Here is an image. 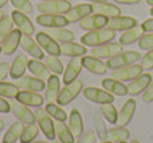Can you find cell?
<instances>
[{"instance_id": "obj_1", "label": "cell", "mask_w": 153, "mask_h": 143, "mask_svg": "<svg viewBox=\"0 0 153 143\" xmlns=\"http://www.w3.org/2000/svg\"><path fill=\"white\" fill-rule=\"evenodd\" d=\"M116 37V31L111 29H98L93 30V31H87L86 34H83L81 37V43L85 46H100L103 43L111 42V39H114Z\"/></svg>"}, {"instance_id": "obj_2", "label": "cell", "mask_w": 153, "mask_h": 143, "mask_svg": "<svg viewBox=\"0 0 153 143\" xmlns=\"http://www.w3.org/2000/svg\"><path fill=\"white\" fill-rule=\"evenodd\" d=\"M36 115V123L39 126V128L42 130V132L45 134V136L48 141H54L56 136L55 134V123L53 122V117L47 114L46 108L38 107V109L35 111Z\"/></svg>"}, {"instance_id": "obj_3", "label": "cell", "mask_w": 153, "mask_h": 143, "mask_svg": "<svg viewBox=\"0 0 153 143\" xmlns=\"http://www.w3.org/2000/svg\"><path fill=\"white\" fill-rule=\"evenodd\" d=\"M141 54L138 51H133V50H128V51H121L117 56L111 57L108 59L106 65H108L109 69L114 70V69H120V68H124L126 65H132L136 64V61L141 59Z\"/></svg>"}, {"instance_id": "obj_4", "label": "cell", "mask_w": 153, "mask_h": 143, "mask_svg": "<svg viewBox=\"0 0 153 143\" xmlns=\"http://www.w3.org/2000/svg\"><path fill=\"white\" fill-rule=\"evenodd\" d=\"M82 89H83V82L79 78L71 81L70 84H66L61 89V93H59V97H58L56 103H58L59 105H67V104H70L76 96L81 93Z\"/></svg>"}, {"instance_id": "obj_5", "label": "cell", "mask_w": 153, "mask_h": 143, "mask_svg": "<svg viewBox=\"0 0 153 143\" xmlns=\"http://www.w3.org/2000/svg\"><path fill=\"white\" fill-rule=\"evenodd\" d=\"M38 10L42 14H67L71 10L69 0H40Z\"/></svg>"}, {"instance_id": "obj_6", "label": "cell", "mask_w": 153, "mask_h": 143, "mask_svg": "<svg viewBox=\"0 0 153 143\" xmlns=\"http://www.w3.org/2000/svg\"><path fill=\"white\" fill-rule=\"evenodd\" d=\"M36 23L39 26H43L46 29H59V27H65L70 23L66 15H61V14H42V15L36 16Z\"/></svg>"}, {"instance_id": "obj_7", "label": "cell", "mask_w": 153, "mask_h": 143, "mask_svg": "<svg viewBox=\"0 0 153 143\" xmlns=\"http://www.w3.org/2000/svg\"><path fill=\"white\" fill-rule=\"evenodd\" d=\"M11 112L18 120L26 123V124H31V123H36V115L30 109L28 105L19 103L18 100L11 103Z\"/></svg>"}, {"instance_id": "obj_8", "label": "cell", "mask_w": 153, "mask_h": 143, "mask_svg": "<svg viewBox=\"0 0 153 143\" xmlns=\"http://www.w3.org/2000/svg\"><path fill=\"white\" fill-rule=\"evenodd\" d=\"M83 96L91 103H97V104H108V103H113L114 101V95L109 93L108 90H102L100 88L95 87H87L83 89Z\"/></svg>"}, {"instance_id": "obj_9", "label": "cell", "mask_w": 153, "mask_h": 143, "mask_svg": "<svg viewBox=\"0 0 153 143\" xmlns=\"http://www.w3.org/2000/svg\"><path fill=\"white\" fill-rule=\"evenodd\" d=\"M109 18L105 15H100V14H90V15L85 16L82 20H79V27L86 31H93V30L103 29L108 26Z\"/></svg>"}, {"instance_id": "obj_10", "label": "cell", "mask_w": 153, "mask_h": 143, "mask_svg": "<svg viewBox=\"0 0 153 143\" xmlns=\"http://www.w3.org/2000/svg\"><path fill=\"white\" fill-rule=\"evenodd\" d=\"M122 51V45L117 42H108L100 46H94L91 49V56L97 57V58H111V57L117 56L118 53Z\"/></svg>"}, {"instance_id": "obj_11", "label": "cell", "mask_w": 153, "mask_h": 143, "mask_svg": "<svg viewBox=\"0 0 153 143\" xmlns=\"http://www.w3.org/2000/svg\"><path fill=\"white\" fill-rule=\"evenodd\" d=\"M143 66L137 64H132V65H126L124 68L120 69H114L111 72V77L120 81H132L136 77H138L140 74H143Z\"/></svg>"}, {"instance_id": "obj_12", "label": "cell", "mask_w": 153, "mask_h": 143, "mask_svg": "<svg viewBox=\"0 0 153 143\" xmlns=\"http://www.w3.org/2000/svg\"><path fill=\"white\" fill-rule=\"evenodd\" d=\"M36 41L39 43V46L46 51L48 53L50 56H56L58 57L61 54V46H59V42H56L53 37L47 34L46 31H39L36 34Z\"/></svg>"}, {"instance_id": "obj_13", "label": "cell", "mask_w": 153, "mask_h": 143, "mask_svg": "<svg viewBox=\"0 0 153 143\" xmlns=\"http://www.w3.org/2000/svg\"><path fill=\"white\" fill-rule=\"evenodd\" d=\"M16 85L22 90H31V92H40L46 89L45 80H40L35 76H23L16 80Z\"/></svg>"}, {"instance_id": "obj_14", "label": "cell", "mask_w": 153, "mask_h": 143, "mask_svg": "<svg viewBox=\"0 0 153 143\" xmlns=\"http://www.w3.org/2000/svg\"><path fill=\"white\" fill-rule=\"evenodd\" d=\"M11 18H12L13 23L18 26V29L23 32V35H30L31 37L35 32V27L32 24V22L30 20V18L27 16V14H23L18 10H13L11 12Z\"/></svg>"}, {"instance_id": "obj_15", "label": "cell", "mask_w": 153, "mask_h": 143, "mask_svg": "<svg viewBox=\"0 0 153 143\" xmlns=\"http://www.w3.org/2000/svg\"><path fill=\"white\" fill-rule=\"evenodd\" d=\"M22 37H23V32H22L18 27L13 29L12 31L8 34V37L4 39V42L1 43L3 53L7 54V56H11V54L15 53L18 46L20 45V42H22Z\"/></svg>"}, {"instance_id": "obj_16", "label": "cell", "mask_w": 153, "mask_h": 143, "mask_svg": "<svg viewBox=\"0 0 153 143\" xmlns=\"http://www.w3.org/2000/svg\"><path fill=\"white\" fill-rule=\"evenodd\" d=\"M137 108V103H136L134 99H129V100L125 101V104L122 105L121 111L118 112V119H117V126H121V127H126L130 123V120L133 119V115L136 112Z\"/></svg>"}, {"instance_id": "obj_17", "label": "cell", "mask_w": 153, "mask_h": 143, "mask_svg": "<svg viewBox=\"0 0 153 143\" xmlns=\"http://www.w3.org/2000/svg\"><path fill=\"white\" fill-rule=\"evenodd\" d=\"M46 100L47 103H56L61 93V80L58 74H51L46 84Z\"/></svg>"}, {"instance_id": "obj_18", "label": "cell", "mask_w": 153, "mask_h": 143, "mask_svg": "<svg viewBox=\"0 0 153 143\" xmlns=\"http://www.w3.org/2000/svg\"><path fill=\"white\" fill-rule=\"evenodd\" d=\"M82 66H83V65H82V58H79V57H73V58L70 59L66 69L63 72V80H62V81L65 82V85L70 84L71 81L78 78L79 73H81V70H82Z\"/></svg>"}, {"instance_id": "obj_19", "label": "cell", "mask_w": 153, "mask_h": 143, "mask_svg": "<svg viewBox=\"0 0 153 143\" xmlns=\"http://www.w3.org/2000/svg\"><path fill=\"white\" fill-rule=\"evenodd\" d=\"M109 29L114 30V31H125L129 30L132 27L137 26V20L132 16H114V18H109V23H108Z\"/></svg>"}, {"instance_id": "obj_20", "label": "cell", "mask_w": 153, "mask_h": 143, "mask_svg": "<svg viewBox=\"0 0 153 143\" xmlns=\"http://www.w3.org/2000/svg\"><path fill=\"white\" fill-rule=\"evenodd\" d=\"M20 46L24 51L30 54L32 58L35 59H42L45 58V53H43V49L39 46V43L36 41H34L30 35H23L22 37V42Z\"/></svg>"}, {"instance_id": "obj_21", "label": "cell", "mask_w": 153, "mask_h": 143, "mask_svg": "<svg viewBox=\"0 0 153 143\" xmlns=\"http://www.w3.org/2000/svg\"><path fill=\"white\" fill-rule=\"evenodd\" d=\"M16 100L22 104H26L28 107H42L43 101V96L39 92H31V90H20V92L16 95Z\"/></svg>"}, {"instance_id": "obj_22", "label": "cell", "mask_w": 153, "mask_h": 143, "mask_svg": "<svg viewBox=\"0 0 153 143\" xmlns=\"http://www.w3.org/2000/svg\"><path fill=\"white\" fill-rule=\"evenodd\" d=\"M102 87L105 90H108L109 93L114 96H125L129 93L128 87L120 80H116L113 77H108V78L102 80Z\"/></svg>"}, {"instance_id": "obj_23", "label": "cell", "mask_w": 153, "mask_h": 143, "mask_svg": "<svg viewBox=\"0 0 153 143\" xmlns=\"http://www.w3.org/2000/svg\"><path fill=\"white\" fill-rule=\"evenodd\" d=\"M82 65H83L85 69H87L94 74H105L109 69L108 65L103 64L100 58L94 56H83L82 57Z\"/></svg>"}, {"instance_id": "obj_24", "label": "cell", "mask_w": 153, "mask_h": 143, "mask_svg": "<svg viewBox=\"0 0 153 143\" xmlns=\"http://www.w3.org/2000/svg\"><path fill=\"white\" fill-rule=\"evenodd\" d=\"M152 76L149 73L145 74H140L138 77H136L134 80H132V82L128 87V90H129V95L132 96H137L140 93H143L144 90L148 88V85L151 84L152 81Z\"/></svg>"}, {"instance_id": "obj_25", "label": "cell", "mask_w": 153, "mask_h": 143, "mask_svg": "<svg viewBox=\"0 0 153 143\" xmlns=\"http://www.w3.org/2000/svg\"><path fill=\"white\" fill-rule=\"evenodd\" d=\"M93 5L91 4H76L74 7H71V10L66 14V18L69 19L70 23H74V22H79L85 18V16L93 14Z\"/></svg>"}, {"instance_id": "obj_26", "label": "cell", "mask_w": 153, "mask_h": 143, "mask_svg": "<svg viewBox=\"0 0 153 143\" xmlns=\"http://www.w3.org/2000/svg\"><path fill=\"white\" fill-rule=\"evenodd\" d=\"M59 46H61V53L67 57H83L87 53V49L85 47V45L75 43L74 41L59 43Z\"/></svg>"}, {"instance_id": "obj_27", "label": "cell", "mask_w": 153, "mask_h": 143, "mask_svg": "<svg viewBox=\"0 0 153 143\" xmlns=\"http://www.w3.org/2000/svg\"><path fill=\"white\" fill-rule=\"evenodd\" d=\"M93 5V11L95 14H100V15H105L108 18H114V16L121 15V10H120L118 5L116 4H110L108 2H100V3H94Z\"/></svg>"}, {"instance_id": "obj_28", "label": "cell", "mask_w": 153, "mask_h": 143, "mask_svg": "<svg viewBox=\"0 0 153 143\" xmlns=\"http://www.w3.org/2000/svg\"><path fill=\"white\" fill-rule=\"evenodd\" d=\"M27 62H28V59H27V57L23 53L18 54V57L13 59L12 65L10 68V76L13 80H18L20 77H23L27 69Z\"/></svg>"}, {"instance_id": "obj_29", "label": "cell", "mask_w": 153, "mask_h": 143, "mask_svg": "<svg viewBox=\"0 0 153 143\" xmlns=\"http://www.w3.org/2000/svg\"><path fill=\"white\" fill-rule=\"evenodd\" d=\"M27 66H28V70L31 72L32 74H34L35 77H38V78L40 80H47L48 77L51 76L50 74V69H48V66L46 64H43V62H40V59H30L28 62H27Z\"/></svg>"}, {"instance_id": "obj_30", "label": "cell", "mask_w": 153, "mask_h": 143, "mask_svg": "<svg viewBox=\"0 0 153 143\" xmlns=\"http://www.w3.org/2000/svg\"><path fill=\"white\" fill-rule=\"evenodd\" d=\"M144 35V30L141 26H134L129 30H125L122 32V35L120 37V43L122 46H128V45H132L136 41H138L141 37Z\"/></svg>"}, {"instance_id": "obj_31", "label": "cell", "mask_w": 153, "mask_h": 143, "mask_svg": "<svg viewBox=\"0 0 153 143\" xmlns=\"http://www.w3.org/2000/svg\"><path fill=\"white\" fill-rule=\"evenodd\" d=\"M69 128L74 136H81L83 134V119L78 109H71L69 116Z\"/></svg>"}, {"instance_id": "obj_32", "label": "cell", "mask_w": 153, "mask_h": 143, "mask_svg": "<svg viewBox=\"0 0 153 143\" xmlns=\"http://www.w3.org/2000/svg\"><path fill=\"white\" fill-rule=\"evenodd\" d=\"M24 131V123L23 122H16L11 126L7 130V132L3 136V143H15L18 142V139H20L22 134Z\"/></svg>"}, {"instance_id": "obj_33", "label": "cell", "mask_w": 153, "mask_h": 143, "mask_svg": "<svg viewBox=\"0 0 153 143\" xmlns=\"http://www.w3.org/2000/svg\"><path fill=\"white\" fill-rule=\"evenodd\" d=\"M50 37H53L56 42L63 43V42H73L75 38L74 32L66 30L65 27H59V29H50L48 31H46Z\"/></svg>"}, {"instance_id": "obj_34", "label": "cell", "mask_w": 153, "mask_h": 143, "mask_svg": "<svg viewBox=\"0 0 153 143\" xmlns=\"http://www.w3.org/2000/svg\"><path fill=\"white\" fill-rule=\"evenodd\" d=\"M129 136H130V131L128 130L126 127L118 126V127L108 130V138H106V141L118 143V142H124V141H126V139H129Z\"/></svg>"}, {"instance_id": "obj_35", "label": "cell", "mask_w": 153, "mask_h": 143, "mask_svg": "<svg viewBox=\"0 0 153 143\" xmlns=\"http://www.w3.org/2000/svg\"><path fill=\"white\" fill-rule=\"evenodd\" d=\"M55 134L62 143H74V134L69 128V126L65 124V122L55 123Z\"/></svg>"}, {"instance_id": "obj_36", "label": "cell", "mask_w": 153, "mask_h": 143, "mask_svg": "<svg viewBox=\"0 0 153 143\" xmlns=\"http://www.w3.org/2000/svg\"><path fill=\"white\" fill-rule=\"evenodd\" d=\"M47 114L50 115L53 119H55L56 122H66L67 120V114L63 108H61V105H56L55 103H47V105L45 107Z\"/></svg>"}, {"instance_id": "obj_37", "label": "cell", "mask_w": 153, "mask_h": 143, "mask_svg": "<svg viewBox=\"0 0 153 143\" xmlns=\"http://www.w3.org/2000/svg\"><path fill=\"white\" fill-rule=\"evenodd\" d=\"M101 114L102 116L106 119L108 123L111 124H117V119H118V112H117L116 107L113 105V103H108V104H102L101 105Z\"/></svg>"}, {"instance_id": "obj_38", "label": "cell", "mask_w": 153, "mask_h": 143, "mask_svg": "<svg viewBox=\"0 0 153 143\" xmlns=\"http://www.w3.org/2000/svg\"><path fill=\"white\" fill-rule=\"evenodd\" d=\"M39 134V126L36 123H31L27 124V127H24V131L20 136V143H30L32 142Z\"/></svg>"}, {"instance_id": "obj_39", "label": "cell", "mask_w": 153, "mask_h": 143, "mask_svg": "<svg viewBox=\"0 0 153 143\" xmlns=\"http://www.w3.org/2000/svg\"><path fill=\"white\" fill-rule=\"evenodd\" d=\"M19 93V87L16 84L0 81V96L5 99H15Z\"/></svg>"}, {"instance_id": "obj_40", "label": "cell", "mask_w": 153, "mask_h": 143, "mask_svg": "<svg viewBox=\"0 0 153 143\" xmlns=\"http://www.w3.org/2000/svg\"><path fill=\"white\" fill-rule=\"evenodd\" d=\"M45 64L47 65L48 69L53 72L54 74H62L65 72L63 64H62V61L56 56H50L48 54L47 57H45Z\"/></svg>"}, {"instance_id": "obj_41", "label": "cell", "mask_w": 153, "mask_h": 143, "mask_svg": "<svg viewBox=\"0 0 153 143\" xmlns=\"http://www.w3.org/2000/svg\"><path fill=\"white\" fill-rule=\"evenodd\" d=\"M94 127H95V131L98 134V138L102 139V141H106L108 138V130L105 127V123H103V116L101 114V111H98L97 114L94 115Z\"/></svg>"}, {"instance_id": "obj_42", "label": "cell", "mask_w": 153, "mask_h": 143, "mask_svg": "<svg viewBox=\"0 0 153 143\" xmlns=\"http://www.w3.org/2000/svg\"><path fill=\"white\" fill-rule=\"evenodd\" d=\"M12 26H13V20L11 16H4V19L0 22V45L4 42V39L8 37V34L13 30Z\"/></svg>"}, {"instance_id": "obj_43", "label": "cell", "mask_w": 153, "mask_h": 143, "mask_svg": "<svg viewBox=\"0 0 153 143\" xmlns=\"http://www.w3.org/2000/svg\"><path fill=\"white\" fill-rule=\"evenodd\" d=\"M11 4L15 7V10L20 11L23 14H31L34 11V7H32V3L30 0H10Z\"/></svg>"}, {"instance_id": "obj_44", "label": "cell", "mask_w": 153, "mask_h": 143, "mask_svg": "<svg viewBox=\"0 0 153 143\" xmlns=\"http://www.w3.org/2000/svg\"><path fill=\"white\" fill-rule=\"evenodd\" d=\"M138 47L143 50H151L153 49V31L152 32H146L143 37L138 39Z\"/></svg>"}, {"instance_id": "obj_45", "label": "cell", "mask_w": 153, "mask_h": 143, "mask_svg": "<svg viewBox=\"0 0 153 143\" xmlns=\"http://www.w3.org/2000/svg\"><path fill=\"white\" fill-rule=\"evenodd\" d=\"M141 66L144 70H151L153 69V49L146 51V54L141 58Z\"/></svg>"}, {"instance_id": "obj_46", "label": "cell", "mask_w": 153, "mask_h": 143, "mask_svg": "<svg viewBox=\"0 0 153 143\" xmlns=\"http://www.w3.org/2000/svg\"><path fill=\"white\" fill-rule=\"evenodd\" d=\"M95 141H97V135H95L93 131H89V132H86L82 138H79L75 143H95Z\"/></svg>"}, {"instance_id": "obj_47", "label": "cell", "mask_w": 153, "mask_h": 143, "mask_svg": "<svg viewBox=\"0 0 153 143\" xmlns=\"http://www.w3.org/2000/svg\"><path fill=\"white\" fill-rule=\"evenodd\" d=\"M143 100L145 103H152L153 101V80L151 81V84L148 85V88L143 92Z\"/></svg>"}, {"instance_id": "obj_48", "label": "cell", "mask_w": 153, "mask_h": 143, "mask_svg": "<svg viewBox=\"0 0 153 143\" xmlns=\"http://www.w3.org/2000/svg\"><path fill=\"white\" fill-rule=\"evenodd\" d=\"M10 68L11 66L7 62H1V64H0V81L7 78V76L10 74Z\"/></svg>"}, {"instance_id": "obj_49", "label": "cell", "mask_w": 153, "mask_h": 143, "mask_svg": "<svg viewBox=\"0 0 153 143\" xmlns=\"http://www.w3.org/2000/svg\"><path fill=\"white\" fill-rule=\"evenodd\" d=\"M10 111H11V104L4 97L0 96V112L1 114H8Z\"/></svg>"}, {"instance_id": "obj_50", "label": "cell", "mask_w": 153, "mask_h": 143, "mask_svg": "<svg viewBox=\"0 0 153 143\" xmlns=\"http://www.w3.org/2000/svg\"><path fill=\"white\" fill-rule=\"evenodd\" d=\"M141 27H143L144 31H146V32H152V31H153V18L144 20V22H143V24H141Z\"/></svg>"}, {"instance_id": "obj_51", "label": "cell", "mask_w": 153, "mask_h": 143, "mask_svg": "<svg viewBox=\"0 0 153 143\" xmlns=\"http://www.w3.org/2000/svg\"><path fill=\"white\" fill-rule=\"evenodd\" d=\"M117 3H121V4H137L140 3V0H114Z\"/></svg>"}, {"instance_id": "obj_52", "label": "cell", "mask_w": 153, "mask_h": 143, "mask_svg": "<svg viewBox=\"0 0 153 143\" xmlns=\"http://www.w3.org/2000/svg\"><path fill=\"white\" fill-rule=\"evenodd\" d=\"M8 2H10V0H0V10H1V8L4 7V5L7 4Z\"/></svg>"}, {"instance_id": "obj_53", "label": "cell", "mask_w": 153, "mask_h": 143, "mask_svg": "<svg viewBox=\"0 0 153 143\" xmlns=\"http://www.w3.org/2000/svg\"><path fill=\"white\" fill-rule=\"evenodd\" d=\"M3 130H4V122L0 119V131H3Z\"/></svg>"}, {"instance_id": "obj_54", "label": "cell", "mask_w": 153, "mask_h": 143, "mask_svg": "<svg viewBox=\"0 0 153 143\" xmlns=\"http://www.w3.org/2000/svg\"><path fill=\"white\" fill-rule=\"evenodd\" d=\"M4 16H5V15H4V12H3L1 10H0V22H1L3 19H4Z\"/></svg>"}, {"instance_id": "obj_55", "label": "cell", "mask_w": 153, "mask_h": 143, "mask_svg": "<svg viewBox=\"0 0 153 143\" xmlns=\"http://www.w3.org/2000/svg\"><path fill=\"white\" fill-rule=\"evenodd\" d=\"M87 2H91V3H100V2H108V0H87Z\"/></svg>"}, {"instance_id": "obj_56", "label": "cell", "mask_w": 153, "mask_h": 143, "mask_svg": "<svg viewBox=\"0 0 153 143\" xmlns=\"http://www.w3.org/2000/svg\"><path fill=\"white\" fill-rule=\"evenodd\" d=\"M30 143H48V142H46V141H36V142H34V141H32Z\"/></svg>"}, {"instance_id": "obj_57", "label": "cell", "mask_w": 153, "mask_h": 143, "mask_svg": "<svg viewBox=\"0 0 153 143\" xmlns=\"http://www.w3.org/2000/svg\"><path fill=\"white\" fill-rule=\"evenodd\" d=\"M146 4H149V5H153V0H146Z\"/></svg>"}, {"instance_id": "obj_58", "label": "cell", "mask_w": 153, "mask_h": 143, "mask_svg": "<svg viewBox=\"0 0 153 143\" xmlns=\"http://www.w3.org/2000/svg\"><path fill=\"white\" fill-rule=\"evenodd\" d=\"M51 143H62L61 141H59V139H58V141H55V139H54V141L53 142H51Z\"/></svg>"}, {"instance_id": "obj_59", "label": "cell", "mask_w": 153, "mask_h": 143, "mask_svg": "<svg viewBox=\"0 0 153 143\" xmlns=\"http://www.w3.org/2000/svg\"><path fill=\"white\" fill-rule=\"evenodd\" d=\"M100 143H113V142H109V141H102V142H100Z\"/></svg>"}, {"instance_id": "obj_60", "label": "cell", "mask_w": 153, "mask_h": 143, "mask_svg": "<svg viewBox=\"0 0 153 143\" xmlns=\"http://www.w3.org/2000/svg\"><path fill=\"white\" fill-rule=\"evenodd\" d=\"M151 15L153 16V5H152V8H151Z\"/></svg>"}, {"instance_id": "obj_61", "label": "cell", "mask_w": 153, "mask_h": 143, "mask_svg": "<svg viewBox=\"0 0 153 143\" xmlns=\"http://www.w3.org/2000/svg\"><path fill=\"white\" fill-rule=\"evenodd\" d=\"M130 143H140V142H138V141H132Z\"/></svg>"}, {"instance_id": "obj_62", "label": "cell", "mask_w": 153, "mask_h": 143, "mask_svg": "<svg viewBox=\"0 0 153 143\" xmlns=\"http://www.w3.org/2000/svg\"><path fill=\"white\" fill-rule=\"evenodd\" d=\"M1 51H3V50H1V45H0V53H1Z\"/></svg>"}, {"instance_id": "obj_63", "label": "cell", "mask_w": 153, "mask_h": 143, "mask_svg": "<svg viewBox=\"0 0 153 143\" xmlns=\"http://www.w3.org/2000/svg\"><path fill=\"white\" fill-rule=\"evenodd\" d=\"M118 143H126V141H124V142H118Z\"/></svg>"}]
</instances>
